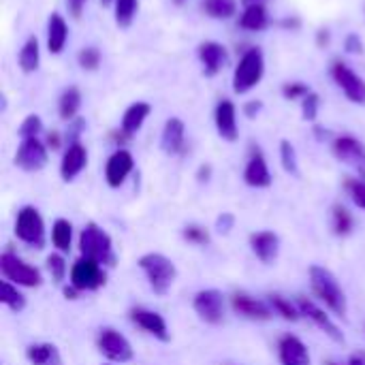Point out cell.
<instances>
[{
	"instance_id": "cell-27",
	"label": "cell",
	"mask_w": 365,
	"mask_h": 365,
	"mask_svg": "<svg viewBox=\"0 0 365 365\" xmlns=\"http://www.w3.org/2000/svg\"><path fill=\"white\" fill-rule=\"evenodd\" d=\"M17 64H19L21 73H26V75L38 71V64H41V43H38L36 36H28L26 38V43L21 45V49L17 53Z\"/></svg>"
},
{
	"instance_id": "cell-36",
	"label": "cell",
	"mask_w": 365,
	"mask_h": 365,
	"mask_svg": "<svg viewBox=\"0 0 365 365\" xmlns=\"http://www.w3.org/2000/svg\"><path fill=\"white\" fill-rule=\"evenodd\" d=\"M280 163H282V169L291 175H299V160H297V152H295V145L289 141V139H282L280 141Z\"/></svg>"
},
{
	"instance_id": "cell-31",
	"label": "cell",
	"mask_w": 365,
	"mask_h": 365,
	"mask_svg": "<svg viewBox=\"0 0 365 365\" xmlns=\"http://www.w3.org/2000/svg\"><path fill=\"white\" fill-rule=\"evenodd\" d=\"M203 11L212 19L227 21L237 13V0H203Z\"/></svg>"
},
{
	"instance_id": "cell-53",
	"label": "cell",
	"mask_w": 365,
	"mask_h": 365,
	"mask_svg": "<svg viewBox=\"0 0 365 365\" xmlns=\"http://www.w3.org/2000/svg\"><path fill=\"white\" fill-rule=\"evenodd\" d=\"M267 0H242L244 6H250V4H265Z\"/></svg>"
},
{
	"instance_id": "cell-19",
	"label": "cell",
	"mask_w": 365,
	"mask_h": 365,
	"mask_svg": "<svg viewBox=\"0 0 365 365\" xmlns=\"http://www.w3.org/2000/svg\"><path fill=\"white\" fill-rule=\"evenodd\" d=\"M88 167V150L81 141L68 143L60 160V178L64 182H73Z\"/></svg>"
},
{
	"instance_id": "cell-21",
	"label": "cell",
	"mask_w": 365,
	"mask_h": 365,
	"mask_svg": "<svg viewBox=\"0 0 365 365\" xmlns=\"http://www.w3.org/2000/svg\"><path fill=\"white\" fill-rule=\"evenodd\" d=\"M186 145V124L182 118H169L163 126L160 135V148L169 156H178L184 152Z\"/></svg>"
},
{
	"instance_id": "cell-17",
	"label": "cell",
	"mask_w": 365,
	"mask_h": 365,
	"mask_svg": "<svg viewBox=\"0 0 365 365\" xmlns=\"http://www.w3.org/2000/svg\"><path fill=\"white\" fill-rule=\"evenodd\" d=\"M231 308L248 321H272L276 314L269 304H265L248 293H235L231 297Z\"/></svg>"
},
{
	"instance_id": "cell-55",
	"label": "cell",
	"mask_w": 365,
	"mask_h": 365,
	"mask_svg": "<svg viewBox=\"0 0 365 365\" xmlns=\"http://www.w3.org/2000/svg\"><path fill=\"white\" fill-rule=\"evenodd\" d=\"M173 2H175V4H184L186 0H173Z\"/></svg>"
},
{
	"instance_id": "cell-2",
	"label": "cell",
	"mask_w": 365,
	"mask_h": 365,
	"mask_svg": "<svg viewBox=\"0 0 365 365\" xmlns=\"http://www.w3.org/2000/svg\"><path fill=\"white\" fill-rule=\"evenodd\" d=\"M139 267L145 274L150 289L158 297H165L171 291V287H173V282L178 278L175 263L169 257L160 255V252H148V255H143L139 259Z\"/></svg>"
},
{
	"instance_id": "cell-6",
	"label": "cell",
	"mask_w": 365,
	"mask_h": 365,
	"mask_svg": "<svg viewBox=\"0 0 365 365\" xmlns=\"http://www.w3.org/2000/svg\"><path fill=\"white\" fill-rule=\"evenodd\" d=\"M15 235L19 242L28 244L36 250H41L45 246V222H43V216L38 214L36 207L26 205L17 212Z\"/></svg>"
},
{
	"instance_id": "cell-50",
	"label": "cell",
	"mask_w": 365,
	"mask_h": 365,
	"mask_svg": "<svg viewBox=\"0 0 365 365\" xmlns=\"http://www.w3.org/2000/svg\"><path fill=\"white\" fill-rule=\"evenodd\" d=\"M349 365H365V353H353L351 359H349Z\"/></svg>"
},
{
	"instance_id": "cell-8",
	"label": "cell",
	"mask_w": 365,
	"mask_h": 365,
	"mask_svg": "<svg viewBox=\"0 0 365 365\" xmlns=\"http://www.w3.org/2000/svg\"><path fill=\"white\" fill-rule=\"evenodd\" d=\"M331 77L334 81L338 83V88L344 92V96L355 103V105H361L365 107V79L359 77L346 62L342 60H336L331 64Z\"/></svg>"
},
{
	"instance_id": "cell-34",
	"label": "cell",
	"mask_w": 365,
	"mask_h": 365,
	"mask_svg": "<svg viewBox=\"0 0 365 365\" xmlns=\"http://www.w3.org/2000/svg\"><path fill=\"white\" fill-rule=\"evenodd\" d=\"M269 306L272 310L282 317L284 321H291V323H297L302 319V312L297 308V304H293L291 299H284L282 295H269Z\"/></svg>"
},
{
	"instance_id": "cell-38",
	"label": "cell",
	"mask_w": 365,
	"mask_h": 365,
	"mask_svg": "<svg viewBox=\"0 0 365 365\" xmlns=\"http://www.w3.org/2000/svg\"><path fill=\"white\" fill-rule=\"evenodd\" d=\"M77 62L83 71H96L103 62V56L96 47H83L79 53H77Z\"/></svg>"
},
{
	"instance_id": "cell-43",
	"label": "cell",
	"mask_w": 365,
	"mask_h": 365,
	"mask_svg": "<svg viewBox=\"0 0 365 365\" xmlns=\"http://www.w3.org/2000/svg\"><path fill=\"white\" fill-rule=\"evenodd\" d=\"M346 190H349V195H351L353 203H355L357 207L365 210V182L364 180H349V182H346Z\"/></svg>"
},
{
	"instance_id": "cell-52",
	"label": "cell",
	"mask_w": 365,
	"mask_h": 365,
	"mask_svg": "<svg viewBox=\"0 0 365 365\" xmlns=\"http://www.w3.org/2000/svg\"><path fill=\"white\" fill-rule=\"evenodd\" d=\"M323 38L329 43V30H319V45H323Z\"/></svg>"
},
{
	"instance_id": "cell-56",
	"label": "cell",
	"mask_w": 365,
	"mask_h": 365,
	"mask_svg": "<svg viewBox=\"0 0 365 365\" xmlns=\"http://www.w3.org/2000/svg\"><path fill=\"white\" fill-rule=\"evenodd\" d=\"M105 365H109V364H105Z\"/></svg>"
},
{
	"instance_id": "cell-51",
	"label": "cell",
	"mask_w": 365,
	"mask_h": 365,
	"mask_svg": "<svg viewBox=\"0 0 365 365\" xmlns=\"http://www.w3.org/2000/svg\"><path fill=\"white\" fill-rule=\"evenodd\" d=\"M77 295H79V291H77L73 284L64 287V297H66V299H77Z\"/></svg>"
},
{
	"instance_id": "cell-22",
	"label": "cell",
	"mask_w": 365,
	"mask_h": 365,
	"mask_svg": "<svg viewBox=\"0 0 365 365\" xmlns=\"http://www.w3.org/2000/svg\"><path fill=\"white\" fill-rule=\"evenodd\" d=\"M278 359L282 365H312L308 346L297 336H282L278 342Z\"/></svg>"
},
{
	"instance_id": "cell-25",
	"label": "cell",
	"mask_w": 365,
	"mask_h": 365,
	"mask_svg": "<svg viewBox=\"0 0 365 365\" xmlns=\"http://www.w3.org/2000/svg\"><path fill=\"white\" fill-rule=\"evenodd\" d=\"M66 41H68L66 19L60 13H51L47 19V51L51 56L62 53V49L66 47Z\"/></svg>"
},
{
	"instance_id": "cell-41",
	"label": "cell",
	"mask_w": 365,
	"mask_h": 365,
	"mask_svg": "<svg viewBox=\"0 0 365 365\" xmlns=\"http://www.w3.org/2000/svg\"><path fill=\"white\" fill-rule=\"evenodd\" d=\"M310 92H312L310 86L304 83V81H289V83L282 86V96L287 101H304Z\"/></svg>"
},
{
	"instance_id": "cell-40",
	"label": "cell",
	"mask_w": 365,
	"mask_h": 365,
	"mask_svg": "<svg viewBox=\"0 0 365 365\" xmlns=\"http://www.w3.org/2000/svg\"><path fill=\"white\" fill-rule=\"evenodd\" d=\"M319 111H321V96L317 92H310L302 101V118L306 122H314L319 118Z\"/></svg>"
},
{
	"instance_id": "cell-23",
	"label": "cell",
	"mask_w": 365,
	"mask_h": 365,
	"mask_svg": "<svg viewBox=\"0 0 365 365\" xmlns=\"http://www.w3.org/2000/svg\"><path fill=\"white\" fill-rule=\"evenodd\" d=\"M250 250L261 263L272 265L280 252V237L274 231H257L250 235Z\"/></svg>"
},
{
	"instance_id": "cell-14",
	"label": "cell",
	"mask_w": 365,
	"mask_h": 365,
	"mask_svg": "<svg viewBox=\"0 0 365 365\" xmlns=\"http://www.w3.org/2000/svg\"><path fill=\"white\" fill-rule=\"evenodd\" d=\"M197 58L201 62V68H203V75L205 77H216L227 60H229V53H227V47L218 41H203L199 47H197Z\"/></svg>"
},
{
	"instance_id": "cell-47",
	"label": "cell",
	"mask_w": 365,
	"mask_h": 365,
	"mask_svg": "<svg viewBox=\"0 0 365 365\" xmlns=\"http://www.w3.org/2000/svg\"><path fill=\"white\" fill-rule=\"evenodd\" d=\"M261 109H263V103H261V101H248V103L244 105V113H246V118H250V120H255V118L261 113Z\"/></svg>"
},
{
	"instance_id": "cell-54",
	"label": "cell",
	"mask_w": 365,
	"mask_h": 365,
	"mask_svg": "<svg viewBox=\"0 0 365 365\" xmlns=\"http://www.w3.org/2000/svg\"><path fill=\"white\" fill-rule=\"evenodd\" d=\"M113 2H115V0H101L103 6H109V4H113Z\"/></svg>"
},
{
	"instance_id": "cell-35",
	"label": "cell",
	"mask_w": 365,
	"mask_h": 365,
	"mask_svg": "<svg viewBox=\"0 0 365 365\" xmlns=\"http://www.w3.org/2000/svg\"><path fill=\"white\" fill-rule=\"evenodd\" d=\"M331 227H334V233L340 235V237H346L353 227H355V220L351 216V212L344 207V205H334V212H331Z\"/></svg>"
},
{
	"instance_id": "cell-1",
	"label": "cell",
	"mask_w": 365,
	"mask_h": 365,
	"mask_svg": "<svg viewBox=\"0 0 365 365\" xmlns=\"http://www.w3.org/2000/svg\"><path fill=\"white\" fill-rule=\"evenodd\" d=\"M310 287H312V293L338 317H346L349 312V304H346V295L338 282V278L334 276L331 269L323 267V265H312L310 267Z\"/></svg>"
},
{
	"instance_id": "cell-39",
	"label": "cell",
	"mask_w": 365,
	"mask_h": 365,
	"mask_svg": "<svg viewBox=\"0 0 365 365\" xmlns=\"http://www.w3.org/2000/svg\"><path fill=\"white\" fill-rule=\"evenodd\" d=\"M182 237L188 242V244H195V246H207L210 244V231L205 227H199V225H190L182 231Z\"/></svg>"
},
{
	"instance_id": "cell-7",
	"label": "cell",
	"mask_w": 365,
	"mask_h": 365,
	"mask_svg": "<svg viewBox=\"0 0 365 365\" xmlns=\"http://www.w3.org/2000/svg\"><path fill=\"white\" fill-rule=\"evenodd\" d=\"M68 280H71V284L79 293H83V291H98L101 287H105L107 274H105V269H103L101 263L81 257V259H77L73 263L71 274H68Z\"/></svg>"
},
{
	"instance_id": "cell-28",
	"label": "cell",
	"mask_w": 365,
	"mask_h": 365,
	"mask_svg": "<svg viewBox=\"0 0 365 365\" xmlns=\"http://www.w3.org/2000/svg\"><path fill=\"white\" fill-rule=\"evenodd\" d=\"M81 101H83L81 90H79L77 86H68V88L60 94V98H58V115H60L64 122H73V120L77 118L79 109H81Z\"/></svg>"
},
{
	"instance_id": "cell-29",
	"label": "cell",
	"mask_w": 365,
	"mask_h": 365,
	"mask_svg": "<svg viewBox=\"0 0 365 365\" xmlns=\"http://www.w3.org/2000/svg\"><path fill=\"white\" fill-rule=\"evenodd\" d=\"M26 357L32 365H62L60 351L56 349V344H49V342H38V344L28 346Z\"/></svg>"
},
{
	"instance_id": "cell-11",
	"label": "cell",
	"mask_w": 365,
	"mask_h": 365,
	"mask_svg": "<svg viewBox=\"0 0 365 365\" xmlns=\"http://www.w3.org/2000/svg\"><path fill=\"white\" fill-rule=\"evenodd\" d=\"M98 351L109 359V361H113V364H128V361H133V357H135V351H133V346H130V342L120 334V331H115V329H111V327H105V329H101V334H98Z\"/></svg>"
},
{
	"instance_id": "cell-45",
	"label": "cell",
	"mask_w": 365,
	"mask_h": 365,
	"mask_svg": "<svg viewBox=\"0 0 365 365\" xmlns=\"http://www.w3.org/2000/svg\"><path fill=\"white\" fill-rule=\"evenodd\" d=\"M344 49H346L349 53L361 56V53H364V41H361V36L355 34V32H351V34L344 38Z\"/></svg>"
},
{
	"instance_id": "cell-24",
	"label": "cell",
	"mask_w": 365,
	"mask_h": 365,
	"mask_svg": "<svg viewBox=\"0 0 365 365\" xmlns=\"http://www.w3.org/2000/svg\"><path fill=\"white\" fill-rule=\"evenodd\" d=\"M150 113H152V105L145 101H137V103L128 105L124 115H122V122H120V133L126 139H130L133 135H137L141 130V126L145 124Z\"/></svg>"
},
{
	"instance_id": "cell-32",
	"label": "cell",
	"mask_w": 365,
	"mask_h": 365,
	"mask_svg": "<svg viewBox=\"0 0 365 365\" xmlns=\"http://www.w3.org/2000/svg\"><path fill=\"white\" fill-rule=\"evenodd\" d=\"M51 244L58 252H68L73 244V225L66 218H58L51 227Z\"/></svg>"
},
{
	"instance_id": "cell-33",
	"label": "cell",
	"mask_w": 365,
	"mask_h": 365,
	"mask_svg": "<svg viewBox=\"0 0 365 365\" xmlns=\"http://www.w3.org/2000/svg\"><path fill=\"white\" fill-rule=\"evenodd\" d=\"M0 304L17 314V312H21L26 308V297L19 293V289L13 282L2 280V284H0Z\"/></svg>"
},
{
	"instance_id": "cell-5",
	"label": "cell",
	"mask_w": 365,
	"mask_h": 365,
	"mask_svg": "<svg viewBox=\"0 0 365 365\" xmlns=\"http://www.w3.org/2000/svg\"><path fill=\"white\" fill-rule=\"evenodd\" d=\"M0 272L4 276V280L13 282L15 287L36 289L43 284V274L9 250L0 255Z\"/></svg>"
},
{
	"instance_id": "cell-12",
	"label": "cell",
	"mask_w": 365,
	"mask_h": 365,
	"mask_svg": "<svg viewBox=\"0 0 365 365\" xmlns=\"http://www.w3.org/2000/svg\"><path fill=\"white\" fill-rule=\"evenodd\" d=\"M47 143H43L38 137L34 139H21L17 152H15V165L21 169V171H28V173H34V171H41L47 160H49V152H47Z\"/></svg>"
},
{
	"instance_id": "cell-20",
	"label": "cell",
	"mask_w": 365,
	"mask_h": 365,
	"mask_svg": "<svg viewBox=\"0 0 365 365\" xmlns=\"http://www.w3.org/2000/svg\"><path fill=\"white\" fill-rule=\"evenodd\" d=\"M244 182L252 188H267L274 182L272 171L267 167V160L259 148H252V152H250V158H248L246 169H244Z\"/></svg>"
},
{
	"instance_id": "cell-3",
	"label": "cell",
	"mask_w": 365,
	"mask_h": 365,
	"mask_svg": "<svg viewBox=\"0 0 365 365\" xmlns=\"http://www.w3.org/2000/svg\"><path fill=\"white\" fill-rule=\"evenodd\" d=\"M79 250L81 257L92 259L101 265L113 267L115 265V250H113V242L111 235L101 229L96 222H88L79 235Z\"/></svg>"
},
{
	"instance_id": "cell-16",
	"label": "cell",
	"mask_w": 365,
	"mask_h": 365,
	"mask_svg": "<svg viewBox=\"0 0 365 365\" xmlns=\"http://www.w3.org/2000/svg\"><path fill=\"white\" fill-rule=\"evenodd\" d=\"M133 169H135V158H133V154L128 152V150H115L111 156H109V160H107V165H105V180H107V186H111V188H120L124 182H126V178L133 173Z\"/></svg>"
},
{
	"instance_id": "cell-48",
	"label": "cell",
	"mask_w": 365,
	"mask_h": 365,
	"mask_svg": "<svg viewBox=\"0 0 365 365\" xmlns=\"http://www.w3.org/2000/svg\"><path fill=\"white\" fill-rule=\"evenodd\" d=\"M210 175H212V167H210V165H201V167H199V173H197V180H199V182H207Z\"/></svg>"
},
{
	"instance_id": "cell-46",
	"label": "cell",
	"mask_w": 365,
	"mask_h": 365,
	"mask_svg": "<svg viewBox=\"0 0 365 365\" xmlns=\"http://www.w3.org/2000/svg\"><path fill=\"white\" fill-rule=\"evenodd\" d=\"M86 2H88V0H66V9H68V13H71L75 19H79L81 13H83V9H86Z\"/></svg>"
},
{
	"instance_id": "cell-26",
	"label": "cell",
	"mask_w": 365,
	"mask_h": 365,
	"mask_svg": "<svg viewBox=\"0 0 365 365\" xmlns=\"http://www.w3.org/2000/svg\"><path fill=\"white\" fill-rule=\"evenodd\" d=\"M240 28L248 30V32H261L269 26V15L265 4H250L244 6V11L240 13Z\"/></svg>"
},
{
	"instance_id": "cell-37",
	"label": "cell",
	"mask_w": 365,
	"mask_h": 365,
	"mask_svg": "<svg viewBox=\"0 0 365 365\" xmlns=\"http://www.w3.org/2000/svg\"><path fill=\"white\" fill-rule=\"evenodd\" d=\"M43 133V120L36 113H30L24 118V122L19 124V137L21 139H34Z\"/></svg>"
},
{
	"instance_id": "cell-42",
	"label": "cell",
	"mask_w": 365,
	"mask_h": 365,
	"mask_svg": "<svg viewBox=\"0 0 365 365\" xmlns=\"http://www.w3.org/2000/svg\"><path fill=\"white\" fill-rule=\"evenodd\" d=\"M47 269L53 278V282H62L66 278V272H68V265L64 261L62 255H49L47 257Z\"/></svg>"
},
{
	"instance_id": "cell-18",
	"label": "cell",
	"mask_w": 365,
	"mask_h": 365,
	"mask_svg": "<svg viewBox=\"0 0 365 365\" xmlns=\"http://www.w3.org/2000/svg\"><path fill=\"white\" fill-rule=\"evenodd\" d=\"M130 321H133L139 329H143L145 334L154 336V338L160 340V342H169V338H171L165 319H163L158 312H154V310H148V308H133V310H130Z\"/></svg>"
},
{
	"instance_id": "cell-15",
	"label": "cell",
	"mask_w": 365,
	"mask_h": 365,
	"mask_svg": "<svg viewBox=\"0 0 365 365\" xmlns=\"http://www.w3.org/2000/svg\"><path fill=\"white\" fill-rule=\"evenodd\" d=\"M214 124H216V130L220 135V139L233 143L237 141L240 137V128H237V107L233 101L229 98H222L218 101L216 109H214Z\"/></svg>"
},
{
	"instance_id": "cell-4",
	"label": "cell",
	"mask_w": 365,
	"mask_h": 365,
	"mask_svg": "<svg viewBox=\"0 0 365 365\" xmlns=\"http://www.w3.org/2000/svg\"><path fill=\"white\" fill-rule=\"evenodd\" d=\"M265 75V56L259 47H250L242 53L233 71V92L248 94L252 92Z\"/></svg>"
},
{
	"instance_id": "cell-30",
	"label": "cell",
	"mask_w": 365,
	"mask_h": 365,
	"mask_svg": "<svg viewBox=\"0 0 365 365\" xmlns=\"http://www.w3.org/2000/svg\"><path fill=\"white\" fill-rule=\"evenodd\" d=\"M137 11H139V0H115L113 2V19H115V26L126 30L133 26L135 17H137Z\"/></svg>"
},
{
	"instance_id": "cell-9",
	"label": "cell",
	"mask_w": 365,
	"mask_h": 365,
	"mask_svg": "<svg viewBox=\"0 0 365 365\" xmlns=\"http://www.w3.org/2000/svg\"><path fill=\"white\" fill-rule=\"evenodd\" d=\"M331 152H334V156L340 160V163H344V165H349V167H353L361 178L365 180V143L364 141H359L357 137H353V135H340V137H336L334 139V143H331Z\"/></svg>"
},
{
	"instance_id": "cell-49",
	"label": "cell",
	"mask_w": 365,
	"mask_h": 365,
	"mask_svg": "<svg viewBox=\"0 0 365 365\" xmlns=\"http://www.w3.org/2000/svg\"><path fill=\"white\" fill-rule=\"evenodd\" d=\"M47 148H51V150H58L60 148V135L58 133H49L47 135Z\"/></svg>"
},
{
	"instance_id": "cell-44",
	"label": "cell",
	"mask_w": 365,
	"mask_h": 365,
	"mask_svg": "<svg viewBox=\"0 0 365 365\" xmlns=\"http://www.w3.org/2000/svg\"><path fill=\"white\" fill-rule=\"evenodd\" d=\"M233 227H235V216H233L231 212H222V214L216 218V231H218V233L227 235V233H231Z\"/></svg>"
},
{
	"instance_id": "cell-10",
	"label": "cell",
	"mask_w": 365,
	"mask_h": 365,
	"mask_svg": "<svg viewBox=\"0 0 365 365\" xmlns=\"http://www.w3.org/2000/svg\"><path fill=\"white\" fill-rule=\"evenodd\" d=\"M192 310L207 325H220L225 321V297L218 289L199 291L192 299Z\"/></svg>"
},
{
	"instance_id": "cell-13",
	"label": "cell",
	"mask_w": 365,
	"mask_h": 365,
	"mask_svg": "<svg viewBox=\"0 0 365 365\" xmlns=\"http://www.w3.org/2000/svg\"><path fill=\"white\" fill-rule=\"evenodd\" d=\"M297 308H299V312H302V317H306L308 321H312V325L314 327H319L329 340H334V342H338V344H342L344 342V334L340 331V327L329 319V314L323 310V308H319L312 299H306V297H299L297 302Z\"/></svg>"
}]
</instances>
